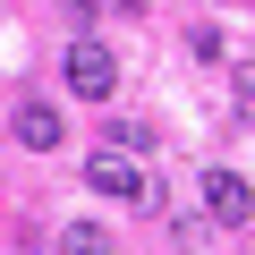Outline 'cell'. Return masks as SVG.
Here are the masks:
<instances>
[{
  "instance_id": "cell-1",
  "label": "cell",
  "mask_w": 255,
  "mask_h": 255,
  "mask_svg": "<svg viewBox=\"0 0 255 255\" xmlns=\"http://www.w3.org/2000/svg\"><path fill=\"white\" fill-rule=\"evenodd\" d=\"M111 85H119V60H111V43L77 34V43H68V94H77V102H111Z\"/></svg>"
},
{
  "instance_id": "cell-2",
  "label": "cell",
  "mask_w": 255,
  "mask_h": 255,
  "mask_svg": "<svg viewBox=\"0 0 255 255\" xmlns=\"http://www.w3.org/2000/svg\"><path fill=\"white\" fill-rule=\"evenodd\" d=\"M204 213H213L221 230H247V213H255L247 179H238V170H204Z\"/></svg>"
},
{
  "instance_id": "cell-3",
  "label": "cell",
  "mask_w": 255,
  "mask_h": 255,
  "mask_svg": "<svg viewBox=\"0 0 255 255\" xmlns=\"http://www.w3.org/2000/svg\"><path fill=\"white\" fill-rule=\"evenodd\" d=\"M85 179H94L102 196H128V204H136V196H145V170H136V162H128L119 145H102V153L85 162Z\"/></svg>"
},
{
  "instance_id": "cell-4",
  "label": "cell",
  "mask_w": 255,
  "mask_h": 255,
  "mask_svg": "<svg viewBox=\"0 0 255 255\" xmlns=\"http://www.w3.org/2000/svg\"><path fill=\"white\" fill-rule=\"evenodd\" d=\"M17 145H34V153L60 145V111H51V102H26V111H17Z\"/></svg>"
},
{
  "instance_id": "cell-5",
  "label": "cell",
  "mask_w": 255,
  "mask_h": 255,
  "mask_svg": "<svg viewBox=\"0 0 255 255\" xmlns=\"http://www.w3.org/2000/svg\"><path fill=\"white\" fill-rule=\"evenodd\" d=\"M60 255H111V247H102V230H94V221H68V238H60Z\"/></svg>"
},
{
  "instance_id": "cell-6",
  "label": "cell",
  "mask_w": 255,
  "mask_h": 255,
  "mask_svg": "<svg viewBox=\"0 0 255 255\" xmlns=\"http://www.w3.org/2000/svg\"><path fill=\"white\" fill-rule=\"evenodd\" d=\"M238 102H255V60H247V68H238Z\"/></svg>"
},
{
  "instance_id": "cell-7",
  "label": "cell",
  "mask_w": 255,
  "mask_h": 255,
  "mask_svg": "<svg viewBox=\"0 0 255 255\" xmlns=\"http://www.w3.org/2000/svg\"><path fill=\"white\" fill-rule=\"evenodd\" d=\"M119 9H136V0H119Z\"/></svg>"
}]
</instances>
